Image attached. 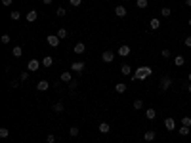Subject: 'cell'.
<instances>
[{
	"instance_id": "obj_1",
	"label": "cell",
	"mask_w": 191,
	"mask_h": 143,
	"mask_svg": "<svg viewBox=\"0 0 191 143\" xmlns=\"http://www.w3.org/2000/svg\"><path fill=\"white\" fill-rule=\"evenodd\" d=\"M151 67H140L136 73H134V76H132V80H143V78H147L149 75H151Z\"/></svg>"
},
{
	"instance_id": "obj_2",
	"label": "cell",
	"mask_w": 191,
	"mask_h": 143,
	"mask_svg": "<svg viewBox=\"0 0 191 143\" xmlns=\"http://www.w3.org/2000/svg\"><path fill=\"white\" fill-rule=\"evenodd\" d=\"M159 86H161V90H168L170 86H172V78H170V76H162L161 78V82H159Z\"/></svg>"
},
{
	"instance_id": "obj_3",
	"label": "cell",
	"mask_w": 191,
	"mask_h": 143,
	"mask_svg": "<svg viewBox=\"0 0 191 143\" xmlns=\"http://www.w3.org/2000/svg\"><path fill=\"white\" fill-rule=\"evenodd\" d=\"M59 40H61V38H59L58 34H50V36H48V38H46V42L50 44L52 48H58V46H59Z\"/></svg>"
},
{
	"instance_id": "obj_4",
	"label": "cell",
	"mask_w": 191,
	"mask_h": 143,
	"mask_svg": "<svg viewBox=\"0 0 191 143\" xmlns=\"http://www.w3.org/2000/svg\"><path fill=\"white\" fill-rule=\"evenodd\" d=\"M38 67H40V61H38V59H29V63H27V69H29L31 73L38 71Z\"/></svg>"
},
{
	"instance_id": "obj_5",
	"label": "cell",
	"mask_w": 191,
	"mask_h": 143,
	"mask_svg": "<svg viewBox=\"0 0 191 143\" xmlns=\"http://www.w3.org/2000/svg\"><path fill=\"white\" fill-rule=\"evenodd\" d=\"M164 128L168 130V132H174V130H176V120H174V118H164Z\"/></svg>"
},
{
	"instance_id": "obj_6",
	"label": "cell",
	"mask_w": 191,
	"mask_h": 143,
	"mask_svg": "<svg viewBox=\"0 0 191 143\" xmlns=\"http://www.w3.org/2000/svg\"><path fill=\"white\" fill-rule=\"evenodd\" d=\"M71 71H75V73H82V71H84V61H73Z\"/></svg>"
},
{
	"instance_id": "obj_7",
	"label": "cell",
	"mask_w": 191,
	"mask_h": 143,
	"mask_svg": "<svg viewBox=\"0 0 191 143\" xmlns=\"http://www.w3.org/2000/svg\"><path fill=\"white\" fill-rule=\"evenodd\" d=\"M101 59H103L105 63H111V61L115 59V54H113V52H109V50H105L103 54H101Z\"/></svg>"
},
{
	"instance_id": "obj_8",
	"label": "cell",
	"mask_w": 191,
	"mask_h": 143,
	"mask_svg": "<svg viewBox=\"0 0 191 143\" xmlns=\"http://www.w3.org/2000/svg\"><path fill=\"white\" fill-rule=\"evenodd\" d=\"M119 55H120V57L130 55V46H128V44H123V46H119Z\"/></svg>"
},
{
	"instance_id": "obj_9",
	"label": "cell",
	"mask_w": 191,
	"mask_h": 143,
	"mask_svg": "<svg viewBox=\"0 0 191 143\" xmlns=\"http://www.w3.org/2000/svg\"><path fill=\"white\" fill-rule=\"evenodd\" d=\"M84 50H86V44H84V42H76L75 48H73L75 54H84Z\"/></svg>"
},
{
	"instance_id": "obj_10",
	"label": "cell",
	"mask_w": 191,
	"mask_h": 143,
	"mask_svg": "<svg viewBox=\"0 0 191 143\" xmlns=\"http://www.w3.org/2000/svg\"><path fill=\"white\" fill-rule=\"evenodd\" d=\"M36 19H38V11H35V10L27 11V21H29V23H35Z\"/></svg>"
},
{
	"instance_id": "obj_11",
	"label": "cell",
	"mask_w": 191,
	"mask_h": 143,
	"mask_svg": "<svg viewBox=\"0 0 191 143\" xmlns=\"http://www.w3.org/2000/svg\"><path fill=\"white\" fill-rule=\"evenodd\" d=\"M115 14H117V17H124V15H126V8L119 4V6L115 8Z\"/></svg>"
},
{
	"instance_id": "obj_12",
	"label": "cell",
	"mask_w": 191,
	"mask_h": 143,
	"mask_svg": "<svg viewBox=\"0 0 191 143\" xmlns=\"http://www.w3.org/2000/svg\"><path fill=\"white\" fill-rule=\"evenodd\" d=\"M52 63H54V57L52 55H46V57H42V67H52Z\"/></svg>"
},
{
	"instance_id": "obj_13",
	"label": "cell",
	"mask_w": 191,
	"mask_h": 143,
	"mask_svg": "<svg viewBox=\"0 0 191 143\" xmlns=\"http://www.w3.org/2000/svg\"><path fill=\"white\" fill-rule=\"evenodd\" d=\"M48 88H50V84H48V80H40V82L36 84V90H40V92H46Z\"/></svg>"
},
{
	"instance_id": "obj_14",
	"label": "cell",
	"mask_w": 191,
	"mask_h": 143,
	"mask_svg": "<svg viewBox=\"0 0 191 143\" xmlns=\"http://www.w3.org/2000/svg\"><path fill=\"white\" fill-rule=\"evenodd\" d=\"M12 55H14V57H21L23 55V48L21 46H14V48H12Z\"/></svg>"
},
{
	"instance_id": "obj_15",
	"label": "cell",
	"mask_w": 191,
	"mask_h": 143,
	"mask_svg": "<svg viewBox=\"0 0 191 143\" xmlns=\"http://www.w3.org/2000/svg\"><path fill=\"white\" fill-rule=\"evenodd\" d=\"M159 27H161V19H151V21H149V29H151V31H157Z\"/></svg>"
},
{
	"instance_id": "obj_16",
	"label": "cell",
	"mask_w": 191,
	"mask_h": 143,
	"mask_svg": "<svg viewBox=\"0 0 191 143\" xmlns=\"http://www.w3.org/2000/svg\"><path fill=\"white\" fill-rule=\"evenodd\" d=\"M184 63H185V57L184 55H176V57H174V65H176V67H182Z\"/></svg>"
},
{
	"instance_id": "obj_17",
	"label": "cell",
	"mask_w": 191,
	"mask_h": 143,
	"mask_svg": "<svg viewBox=\"0 0 191 143\" xmlns=\"http://www.w3.org/2000/svg\"><path fill=\"white\" fill-rule=\"evenodd\" d=\"M145 116H147L149 120H155V116H157V111H155V109H151V107H149L147 111H145Z\"/></svg>"
},
{
	"instance_id": "obj_18",
	"label": "cell",
	"mask_w": 191,
	"mask_h": 143,
	"mask_svg": "<svg viewBox=\"0 0 191 143\" xmlns=\"http://www.w3.org/2000/svg\"><path fill=\"white\" fill-rule=\"evenodd\" d=\"M143 139H145V141H153V139H155V132H153V130L145 132V134H143Z\"/></svg>"
},
{
	"instance_id": "obj_19",
	"label": "cell",
	"mask_w": 191,
	"mask_h": 143,
	"mask_svg": "<svg viewBox=\"0 0 191 143\" xmlns=\"http://www.w3.org/2000/svg\"><path fill=\"white\" fill-rule=\"evenodd\" d=\"M109 130H111V126H109L107 122H101L99 124V132L101 134H109Z\"/></svg>"
},
{
	"instance_id": "obj_20",
	"label": "cell",
	"mask_w": 191,
	"mask_h": 143,
	"mask_svg": "<svg viewBox=\"0 0 191 143\" xmlns=\"http://www.w3.org/2000/svg\"><path fill=\"white\" fill-rule=\"evenodd\" d=\"M115 90H117V93H124L126 92V84H123V82H119L115 86Z\"/></svg>"
},
{
	"instance_id": "obj_21",
	"label": "cell",
	"mask_w": 191,
	"mask_h": 143,
	"mask_svg": "<svg viewBox=\"0 0 191 143\" xmlns=\"http://www.w3.org/2000/svg\"><path fill=\"white\" fill-rule=\"evenodd\" d=\"M130 71H132V69H130V65H123V67H120V75H124V76H128Z\"/></svg>"
},
{
	"instance_id": "obj_22",
	"label": "cell",
	"mask_w": 191,
	"mask_h": 143,
	"mask_svg": "<svg viewBox=\"0 0 191 143\" xmlns=\"http://www.w3.org/2000/svg\"><path fill=\"white\" fill-rule=\"evenodd\" d=\"M61 80H63V82H71L73 75H71V73H61Z\"/></svg>"
},
{
	"instance_id": "obj_23",
	"label": "cell",
	"mask_w": 191,
	"mask_h": 143,
	"mask_svg": "<svg viewBox=\"0 0 191 143\" xmlns=\"http://www.w3.org/2000/svg\"><path fill=\"white\" fill-rule=\"evenodd\" d=\"M69 134H71L73 137H76L80 134V130H79V126H71V130H69Z\"/></svg>"
},
{
	"instance_id": "obj_24",
	"label": "cell",
	"mask_w": 191,
	"mask_h": 143,
	"mask_svg": "<svg viewBox=\"0 0 191 143\" xmlns=\"http://www.w3.org/2000/svg\"><path fill=\"white\" fill-rule=\"evenodd\" d=\"M170 14H172V10H170V8H162V10H161V15H162V17H170Z\"/></svg>"
},
{
	"instance_id": "obj_25",
	"label": "cell",
	"mask_w": 191,
	"mask_h": 143,
	"mask_svg": "<svg viewBox=\"0 0 191 143\" xmlns=\"http://www.w3.org/2000/svg\"><path fill=\"white\" fill-rule=\"evenodd\" d=\"M52 109H54L55 113H63L65 107H63V103H54V107H52Z\"/></svg>"
},
{
	"instance_id": "obj_26",
	"label": "cell",
	"mask_w": 191,
	"mask_h": 143,
	"mask_svg": "<svg viewBox=\"0 0 191 143\" xmlns=\"http://www.w3.org/2000/svg\"><path fill=\"white\" fill-rule=\"evenodd\" d=\"M136 4H138V8H147V4H149V0H136Z\"/></svg>"
},
{
	"instance_id": "obj_27",
	"label": "cell",
	"mask_w": 191,
	"mask_h": 143,
	"mask_svg": "<svg viewBox=\"0 0 191 143\" xmlns=\"http://www.w3.org/2000/svg\"><path fill=\"white\" fill-rule=\"evenodd\" d=\"M180 136H189V126H180Z\"/></svg>"
},
{
	"instance_id": "obj_28",
	"label": "cell",
	"mask_w": 191,
	"mask_h": 143,
	"mask_svg": "<svg viewBox=\"0 0 191 143\" xmlns=\"http://www.w3.org/2000/svg\"><path fill=\"white\" fill-rule=\"evenodd\" d=\"M10 17H12V21H19L21 14H19V11H12V14H10Z\"/></svg>"
},
{
	"instance_id": "obj_29",
	"label": "cell",
	"mask_w": 191,
	"mask_h": 143,
	"mask_svg": "<svg viewBox=\"0 0 191 143\" xmlns=\"http://www.w3.org/2000/svg\"><path fill=\"white\" fill-rule=\"evenodd\" d=\"M141 107H143V101H141V99H136V101H134V109H136V111H140Z\"/></svg>"
},
{
	"instance_id": "obj_30",
	"label": "cell",
	"mask_w": 191,
	"mask_h": 143,
	"mask_svg": "<svg viewBox=\"0 0 191 143\" xmlns=\"http://www.w3.org/2000/svg\"><path fill=\"white\" fill-rule=\"evenodd\" d=\"M182 126H191V116H184L182 118Z\"/></svg>"
},
{
	"instance_id": "obj_31",
	"label": "cell",
	"mask_w": 191,
	"mask_h": 143,
	"mask_svg": "<svg viewBox=\"0 0 191 143\" xmlns=\"http://www.w3.org/2000/svg\"><path fill=\"white\" fill-rule=\"evenodd\" d=\"M10 136V130L8 128H0V137H8Z\"/></svg>"
},
{
	"instance_id": "obj_32",
	"label": "cell",
	"mask_w": 191,
	"mask_h": 143,
	"mask_svg": "<svg viewBox=\"0 0 191 143\" xmlns=\"http://www.w3.org/2000/svg\"><path fill=\"white\" fill-rule=\"evenodd\" d=\"M10 34H2V38H0V42H2V44H10Z\"/></svg>"
},
{
	"instance_id": "obj_33",
	"label": "cell",
	"mask_w": 191,
	"mask_h": 143,
	"mask_svg": "<svg viewBox=\"0 0 191 143\" xmlns=\"http://www.w3.org/2000/svg\"><path fill=\"white\" fill-rule=\"evenodd\" d=\"M58 36H59V38H65V36H67V31H65V29H58Z\"/></svg>"
},
{
	"instance_id": "obj_34",
	"label": "cell",
	"mask_w": 191,
	"mask_h": 143,
	"mask_svg": "<svg viewBox=\"0 0 191 143\" xmlns=\"http://www.w3.org/2000/svg\"><path fill=\"white\" fill-rule=\"evenodd\" d=\"M69 4H71L73 8H76V6H80V4H82V0H69Z\"/></svg>"
},
{
	"instance_id": "obj_35",
	"label": "cell",
	"mask_w": 191,
	"mask_h": 143,
	"mask_svg": "<svg viewBox=\"0 0 191 143\" xmlns=\"http://www.w3.org/2000/svg\"><path fill=\"white\" fill-rule=\"evenodd\" d=\"M161 55L164 57V59H166V57H170V50H168V48H164V50L161 52Z\"/></svg>"
},
{
	"instance_id": "obj_36",
	"label": "cell",
	"mask_w": 191,
	"mask_h": 143,
	"mask_svg": "<svg viewBox=\"0 0 191 143\" xmlns=\"http://www.w3.org/2000/svg\"><path fill=\"white\" fill-rule=\"evenodd\" d=\"M65 14H67V11H65V8H58V17H63Z\"/></svg>"
},
{
	"instance_id": "obj_37",
	"label": "cell",
	"mask_w": 191,
	"mask_h": 143,
	"mask_svg": "<svg viewBox=\"0 0 191 143\" xmlns=\"http://www.w3.org/2000/svg\"><path fill=\"white\" fill-rule=\"evenodd\" d=\"M46 141H48V143H54V141H55V136H54V134H48Z\"/></svg>"
},
{
	"instance_id": "obj_38",
	"label": "cell",
	"mask_w": 191,
	"mask_h": 143,
	"mask_svg": "<svg viewBox=\"0 0 191 143\" xmlns=\"http://www.w3.org/2000/svg\"><path fill=\"white\" fill-rule=\"evenodd\" d=\"M184 44H185V46H187V48H191V36H185Z\"/></svg>"
},
{
	"instance_id": "obj_39",
	"label": "cell",
	"mask_w": 191,
	"mask_h": 143,
	"mask_svg": "<svg viewBox=\"0 0 191 143\" xmlns=\"http://www.w3.org/2000/svg\"><path fill=\"white\" fill-rule=\"evenodd\" d=\"M29 78V73H21V75H19V80H27Z\"/></svg>"
},
{
	"instance_id": "obj_40",
	"label": "cell",
	"mask_w": 191,
	"mask_h": 143,
	"mask_svg": "<svg viewBox=\"0 0 191 143\" xmlns=\"http://www.w3.org/2000/svg\"><path fill=\"white\" fill-rule=\"evenodd\" d=\"M17 86H19V80H12L10 82V88H17Z\"/></svg>"
},
{
	"instance_id": "obj_41",
	"label": "cell",
	"mask_w": 191,
	"mask_h": 143,
	"mask_svg": "<svg viewBox=\"0 0 191 143\" xmlns=\"http://www.w3.org/2000/svg\"><path fill=\"white\" fill-rule=\"evenodd\" d=\"M2 4H4V6H12V4H14V0H2Z\"/></svg>"
},
{
	"instance_id": "obj_42",
	"label": "cell",
	"mask_w": 191,
	"mask_h": 143,
	"mask_svg": "<svg viewBox=\"0 0 191 143\" xmlns=\"http://www.w3.org/2000/svg\"><path fill=\"white\" fill-rule=\"evenodd\" d=\"M69 88H76V80H71V82H69Z\"/></svg>"
},
{
	"instance_id": "obj_43",
	"label": "cell",
	"mask_w": 191,
	"mask_h": 143,
	"mask_svg": "<svg viewBox=\"0 0 191 143\" xmlns=\"http://www.w3.org/2000/svg\"><path fill=\"white\" fill-rule=\"evenodd\" d=\"M42 2H44V4H46V6H48V4H52V0H42Z\"/></svg>"
},
{
	"instance_id": "obj_44",
	"label": "cell",
	"mask_w": 191,
	"mask_h": 143,
	"mask_svg": "<svg viewBox=\"0 0 191 143\" xmlns=\"http://www.w3.org/2000/svg\"><path fill=\"white\" fill-rule=\"evenodd\" d=\"M185 6H191V0H185Z\"/></svg>"
},
{
	"instance_id": "obj_45",
	"label": "cell",
	"mask_w": 191,
	"mask_h": 143,
	"mask_svg": "<svg viewBox=\"0 0 191 143\" xmlns=\"http://www.w3.org/2000/svg\"><path fill=\"white\" fill-rule=\"evenodd\" d=\"M187 90H189V93H191V82H189V86H187Z\"/></svg>"
},
{
	"instance_id": "obj_46",
	"label": "cell",
	"mask_w": 191,
	"mask_h": 143,
	"mask_svg": "<svg viewBox=\"0 0 191 143\" xmlns=\"http://www.w3.org/2000/svg\"><path fill=\"white\" fill-rule=\"evenodd\" d=\"M187 23H189V27H191V17H189V21H187Z\"/></svg>"
},
{
	"instance_id": "obj_47",
	"label": "cell",
	"mask_w": 191,
	"mask_h": 143,
	"mask_svg": "<svg viewBox=\"0 0 191 143\" xmlns=\"http://www.w3.org/2000/svg\"><path fill=\"white\" fill-rule=\"evenodd\" d=\"M189 82H191V73H189Z\"/></svg>"
}]
</instances>
